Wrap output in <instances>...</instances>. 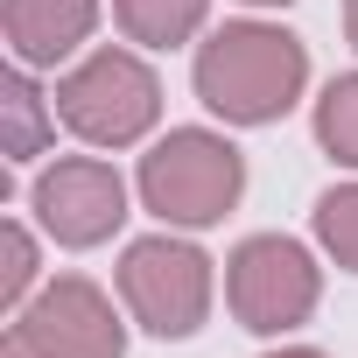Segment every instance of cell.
Wrapping results in <instances>:
<instances>
[{
  "label": "cell",
  "mask_w": 358,
  "mask_h": 358,
  "mask_svg": "<svg viewBox=\"0 0 358 358\" xmlns=\"http://www.w3.org/2000/svg\"><path fill=\"white\" fill-rule=\"evenodd\" d=\"M309 85V50L288 29L267 22H225L197 50V99L232 120V127H267L281 120Z\"/></svg>",
  "instance_id": "6da1fadb"
},
{
  "label": "cell",
  "mask_w": 358,
  "mask_h": 358,
  "mask_svg": "<svg viewBox=\"0 0 358 358\" xmlns=\"http://www.w3.org/2000/svg\"><path fill=\"white\" fill-rule=\"evenodd\" d=\"M246 190V162L225 134L211 127H176L162 134L148 155H141V204L162 218V225H218Z\"/></svg>",
  "instance_id": "7a4b0ae2"
},
{
  "label": "cell",
  "mask_w": 358,
  "mask_h": 358,
  "mask_svg": "<svg viewBox=\"0 0 358 358\" xmlns=\"http://www.w3.org/2000/svg\"><path fill=\"white\" fill-rule=\"evenodd\" d=\"M162 113V78L134 50H92L57 85V120L92 148H134Z\"/></svg>",
  "instance_id": "3957f363"
},
{
  "label": "cell",
  "mask_w": 358,
  "mask_h": 358,
  "mask_svg": "<svg viewBox=\"0 0 358 358\" xmlns=\"http://www.w3.org/2000/svg\"><path fill=\"white\" fill-rule=\"evenodd\" d=\"M120 295L134 309L141 330L155 337H197L204 316H211V260L190 246V239H134L120 253Z\"/></svg>",
  "instance_id": "277c9868"
},
{
  "label": "cell",
  "mask_w": 358,
  "mask_h": 358,
  "mask_svg": "<svg viewBox=\"0 0 358 358\" xmlns=\"http://www.w3.org/2000/svg\"><path fill=\"white\" fill-rule=\"evenodd\" d=\"M316 295H323L316 260H309L295 239H281V232H260V239H246V246L225 260V302H232V316H239L246 330H260V337H281V330L309 323Z\"/></svg>",
  "instance_id": "5b68a950"
},
{
  "label": "cell",
  "mask_w": 358,
  "mask_h": 358,
  "mask_svg": "<svg viewBox=\"0 0 358 358\" xmlns=\"http://www.w3.org/2000/svg\"><path fill=\"white\" fill-rule=\"evenodd\" d=\"M15 337L36 358H127V323L113 316V302L85 274H64L36 302H22L15 309Z\"/></svg>",
  "instance_id": "8992f818"
},
{
  "label": "cell",
  "mask_w": 358,
  "mask_h": 358,
  "mask_svg": "<svg viewBox=\"0 0 358 358\" xmlns=\"http://www.w3.org/2000/svg\"><path fill=\"white\" fill-rule=\"evenodd\" d=\"M43 232L57 246H99L120 232L127 218V183H120V169L99 162V155H64L36 176V190H29Z\"/></svg>",
  "instance_id": "52a82bcc"
},
{
  "label": "cell",
  "mask_w": 358,
  "mask_h": 358,
  "mask_svg": "<svg viewBox=\"0 0 358 358\" xmlns=\"http://www.w3.org/2000/svg\"><path fill=\"white\" fill-rule=\"evenodd\" d=\"M99 22V0H0V29H8V50L15 64L43 71V64H64Z\"/></svg>",
  "instance_id": "ba28073f"
},
{
  "label": "cell",
  "mask_w": 358,
  "mask_h": 358,
  "mask_svg": "<svg viewBox=\"0 0 358 358\" xmlns=\"http://www.w3.org/2000/svg\"><path fill=\"white\" fill-rule=\"evenodd\" d=\"M204 8H211V0H113L127 43H141V50H176V43H190V36L204 29Z\"/></svg>",
  "instance_id": "9c48e42d"
},
{
  "label": "cell",
  "mask_w": 358,
  "mask_h": 358,
  "mask_svg": "<svg viewBox=\"0 0 358 358\" xmlns=\"http://www.w3.org/2000/svg\"><path fill=\"white\" fill-rule=\"evenodd\" d=\"M0 113H8V134H0L8 162H29V155H43V141H50V120H57V106H43V92H36L29 64H15L8 78H0Z\"/></svg>",
  "instance_id": "30bf717a"
},
{
  "label": "cell",
  "mask_w": 358,
  "mask_h": 358,
  "mask_svg": "<svg viewBox=\"0 0 358 358\" xmlns=\"http://www.w3.org/2000/svg\"><path fill=\"white\" fill-rule=\"evenodd\" d=\"M316 141L330 148V162L358 169V71L330 78L323 99H316Z\"/></svg>",
  "instance_id": "8fae6325"
},
{
  "label": "cell",
  "mask_w": 358,
  "mask_h": 358,
  "mask_svg": "<svg viewBox=\"0 0 358 358\" xmlns=\"http://www.w3.org/2000/svg\"><path fill=\"white\" fill-rule=\"evenodd\" d=\"M316 239L344 274H358V183H337L316 197Z\"/></svg>",
  "instance_id": "7c38bea8"
},
{
  "label": "cell",
  "mask_w": 358,
  "mask_h": 358,
  "mask_svg": "<svg viewBox=\"0 0 358 358\" xmlns=\"http://www.w3.org/2000/svg\"><path fill=\"white\" fill-rule=\"evenodd\" d=\"M0 253H8V267H0V302L22 309L29 288H36V239L22 225H0Z\"/></svg>",
  "instance_id": "4fadbf2b"
},
{
  "label": "cell",
  "mask_w": 358,
  "mask_h": 358,
  "mask_svg": "<svg viewBox=\"0 0 358 358\" xmlns=\"http://www.w3.org/2000/svg\"><path fill=\"white\" fill-rule=\"evenodd\" d=\"M344 36H351V50H358V0H344Z\"/></svg>",
  "instance_id": "5bb4252c"
},
{
  "label": "cell",
  "mask_w": 358,
  "mask_h": 358,
  "mask_svg": "<svg viewBox=\"0 0 358 358\" xmlns=\"http://www.w3.org/2000/svg\"><path fill=\"white\" fill-rule=\"evenodd\" d=\"M0 358H36V351H29L22 337H8V344H0Z\"/></svg>",
  "instance_id": "9a60e30c"
},
{
  "label": "cell",
  "mask_w": 358,
  "mask_h": 358,
  "mask_svg": "<svg viewBox=\"0 0 358 358\" xmlns=\"http://www.w3.org/2000/svg\"><path fill=\"white\" fill-rule=\"evenodd\" d=\"M267 358H323V351H309V344H288V351H267Z\"/></svg>",
  "instance_id": "2e32d148"
},
{
  "label": "cell",
  "mask_w": 358,
  "mask_h": 358,
  "mask_svg": "<svg viewBox=\"0 0 358 358\" xmlns=\"http://www.w3.org/2000/svg\"><path fill=\"white\" fill-rule=\"evenodd\" d=\"M253 8H281V0H253Z\"/></svg>",
  "instance_id": "e0dca14e"
}]
</instances>
